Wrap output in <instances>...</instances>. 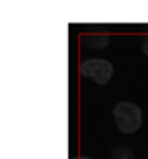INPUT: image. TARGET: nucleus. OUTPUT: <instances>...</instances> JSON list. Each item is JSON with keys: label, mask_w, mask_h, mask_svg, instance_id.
I'll list each match as a JSON object with an SVG mask.
<instances>
[{"label": "nucleus", "mask_w": 148, "mask_h": 159, "mask_svg": "<svg viewBox=\"0 0 148 159\" xmlns=\"http://www.w3.org/2000/svg\"><path fill=\"white\" fill-rule=\"evenodd\" d=\"M112 159H136L134 151L126 145H118L112 150Z\"/></svg>", "instance_id": "4"}, {"label": "nucleus", "mask_w": 148, "mask_h": 159, "mask_svg": "<svg viewBox=\"0 0 148 159\" xmlns=\"http://www.w3.org/2000/svg\"><path fill=\"white\" fill-rule=\"evenodd\" d=\"M80 73L94 80L97 84L105 86L113 75V64L109 59H100V57L85 59L80 64Z\"/></svg>", "instance_id": "2"}, {"label": "nucleus", "mask_w": 148, "mask_h": 159, "mask_svg": "<svg viewBox=\"0 0 148 159\" xmlns=\"http://www.w3.org/2000/svg\"><path fill=\"white\" fill-rule=\"evenodd\" d=\"M140 46H142L143 54H146V56H148V35L142 37V40H140Z\"/></svg>", "instance_id": "5"}, {"label": "nucleus", "mask_w": 148, "mask_h": 159, "mask_svg": "<svg viewBox=\"0 0 148 159\" xmlns=\"http://www.w3.org/2000/svg\"><path fill=\"white\" fill-rule=\"evenodd\" d=\"M116 127L123 134H134L142 126V110L132 102H118L113 108Z\"/></svg>", "instance_id": "1"}, {"label": "nucleus", "mask_w": 148, "mask_h": 159, "mask_svg": "<svg viewBox=\"0 0 148 159\" xmlns=\"http://www.w3.org/2000/svg\"><path fill=\"white\" fill-rule=\"evenodd\" d=\"M85 42L89 45V48H92V49H104V48H107L109 46V43H110V37L109 35H102V34H97V35H89V37H86L85 38Z\"/></svg>", "instance_id": "3"}, {"label": "nucleus", "mask_w": 148, "mask_h": 159, "mask_svg": "<svg viewBox=\"0 0 148 159\" xmlns=\"http://www.w3.org/2000/svg\"><path fill=\"white\" fill-rule=\"evenodd\" d=\"M70 159H94V157H91V156H85V154H81V156H76V157H70Z\"/></svg>", "instance_id": "6"}]
</instances>
